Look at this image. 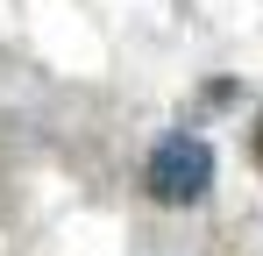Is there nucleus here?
Masks as SVG:
<instances>
[{
    "label": "nucleus",
    "instance_id": "nucleus-1",
    "mask_svg": "<svg viewBox=\"0 0 263 256\" xmlns=\"http://www.w3.org/2000/svg\"><path fill=\"white\" fill-rule=\"evenodd\" d=\"M142 185H149V199H164V207H192V199H206V185H214V150H206L199 135H164V142L149 150Z\"/></svg>",
    "mask_w": 263,
    "mask_h": 256
},
{
    "label": "nucleus",
    "instance_id": "nucleus-2",
    "mask_svg": "<svg viewBox=\"0 0 263 256\" xmlns=\"http://www.w3.org/2000/svg\"><path fill=\"white\" fill-rule=\"evenodd\" d=\"M256 157H263V128H256Z\"/></svg>",
    "mask_w": 263,
    "mask_h": 256
}]
</instances>
